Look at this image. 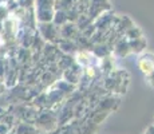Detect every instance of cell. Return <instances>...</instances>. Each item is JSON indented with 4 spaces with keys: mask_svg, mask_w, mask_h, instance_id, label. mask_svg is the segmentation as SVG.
<instances>
[{
    "mask_svg": "<svg viewBox=\"0 0 154 134\" xmlns=\"http://www.w3.org/2000/svg\"><path fill=\"white\" fill-rule=\"evenodd\" d=\"M146 76H147V82H149L152 86H154V70H152L150 73H147Z\"/></svg>",
    "mask_w": 154,
    "mask_h": 134,
    "instance_id": "7a4b0ae2",
    "label": "cell"
},
{
    "mask_svg": "<svg viewBox=\"0 0 154 134\" xmlns=\"http://www.w3.org/2000/svg\"><path fill=\"white\" fill-rule=\"evenodd\" d=\"M140 68L143 74L150 73L154 70V55L153 54H145L140 58Z\"/></svg>",
    "mask_w": 154,
    "mask_h": 134,
    "instance_id": "6da1fadb",
    "label": "cell"
}]
</instances>
